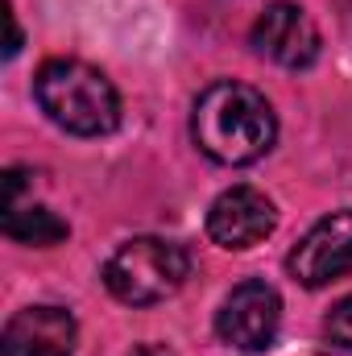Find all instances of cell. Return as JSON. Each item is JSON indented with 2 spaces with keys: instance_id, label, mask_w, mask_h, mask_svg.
<instances>
[{
  "instance_id": "6da1fadb",
  "label": "cell",
  "mask_w": 352,
  "mask_h": 356,
  "mask_svg": "<svg viewBox=\"0 0 352 356\" xmlns=\"http://www.w3.org/2000/svg\"><path fill=\"white\" fill-rule=\"evenodd\" d=\"M195 145L220 166H249L265 158L278 141V116L262 91L245 83H211L191 112Z\"/></svg>"
},
{
  "instance_id": "7a4b0ae2",
  "label": "cell",
  "mask_w": 352,
  "mask_h": 356,
  "mask_svg": "<svg viewBox=\"0 0 352 356\" xmlns=\"http://www.w3.org/2000/svg\"><path fill=\"white\" fill-rule=\"evenodd\" d=\"M33 95L42 112L75 137H104L120 124L116 88L108 83L104 71L79 58H50L33 79Z\"/></svg>"
},
{
  "instance_id": "3957f363",
  "label": "cell",
  "mask_w": 352,
  "mask_h": 356,
  "mask_svg": "<svg viewBox=\"0 0 352 356\" xmlns=\"http://www.w3.org/2000/svg\"><path fill=\"white\" fill-rule=\"evenodd\" d=\"M191 277V257L186 249L162 236H137L129 245H120L108 266H104V286L112 298L129 302V307H154L166 302L170 294L182 290V282Z\"/></svg>"
},
{
  "instance_id": "277c9868",
  "label": "cell",
  "mask_w": 352,
  "mask_h": 356,
  "mask_svg": "<svg viewBox=\"0 0 352 356\" xmlns=\"http://www.w3.org/2000/svg\"><path fill=\"white\" fill-rule=\"evenodd\" d=\"M282 327V298L265 282H241L216 315V332L237 353H265Z\"/></svg>"
},
{
  "instance_id": "5b68a950",
  "label": "cell",
  "mask_w": 352,
  "mask_h": 356,
  "mask_svg": "<svg viewBox=\"0 0 352 356\" xmlns=\"http://www.w3.org/2000/svg\"><path fill=\"white\" fill-rule=\"evenodd\" d=\"M290 273L307 290L332 286L344 273H352V211H332L323 216L290 253Z\"/></svg>"
},
{
  "instance_id": "8992f818",
  "label": "cell",
  "mask_w": 352,
  "mask_h": 356,
  "mask_svg": "<svg viewBox=\"0 0 352 356\" xmlns=\"http://www.w3.org/2000/svg\"><path fill=\"white\" fill-rule=\"evenodd\" d=\"M319 46L323 42H319L315 21L298 4H286V0L269 4L262 17H257V25H253V50L262 58H269V63L286 67V71L311 67L319 58Z\"/></svg>"
},
{
  "instance_id": "52a82bcc",
  "label": "cell",
  "mask_w": 352,
  "mask_h": 356,
  "mask_svg": "<svg viewBox=\"0 0 352 356\" xmlns=\"http://www.w3.org/2000/svg\"><path fill=\"white\" fill-rule=\"evenodd\" d=\"M273 224L278 211L257 186H232L207 211V236L220 249H253L273 232Z\"/></svg>"
},
{
  "instance_id": "ba28073f",
  "label": "cell",
  "mask_w": 352,
  "mask_h": 356,
  "mask_svg": "<svg viewBox=\"0 0 352 356\" xmlns=\"http://www.w3.org/2000/svg\"><path fill=\"white\" fill-rule=\"evenodd\" d=\"M79 340L75 315L63 307H25L4 323L0 356H71Z\"/></svg>"
},
{
  "instance_id": "9c48e42d",
  "label": "cell",
  "mask_w": 352,
  "mask_h": 356,
  "mask_svg": "<svg viewBox=\"0 0 352 356\" xmlns=\"http://www.w3.org/2000/svg\"><path fill=\"white\" fill-rule=\"evenodd\" d=\"M67 220H58L50 207L42 203H4V236L17 241V245H58L67 241Z\"/></svg>"
},
{
  "instance_id": "30bf717a",
  "label": "cell",
  "mask_w": 352,
  "mask_h": 356,
  "mask_svg": "<svg viewBox=\"0 0 352 356\" xmlns=\"http://www.w3.org/2000/svg\"><path fill=\"white\" fill-rule=\"evenodd\" d=\"M323 336H328L336 348L352 353V294H349V298H340V302L332 307V315L323 319Z\"/></svg>"
},
{
  "instance_id": "8fae6325",
  "label": "cell",
  "mask_w": 352,
  "mask_h": 356,
  "mask_svg": "<svg viewBox=\"0 0 352 356\" xmlns=\"http://www.w3.org/2000/svg\"><path fill=\"white\" fill-rule=\"evenodd\" d=\"M17 50H21V29H17V17H13V13H8V46H4V54H8V58H13V54H17Z\"/></svg>"
},
{
  "instance_id": "7c38bea8",
  "label": "cell",
  "mask_w": 352,
  "mask_h": 356,
  "mask_svg": "<svg viewBox=\"0 0 352 356\" xmlns=\"http://www.w3.org/2000/svg\"><path fill=\"white\" fill-rule=\"evenodd\" d=\"M129 356H175V353H170L166 344H137Z\"/></svg>"
}]
</instances>
